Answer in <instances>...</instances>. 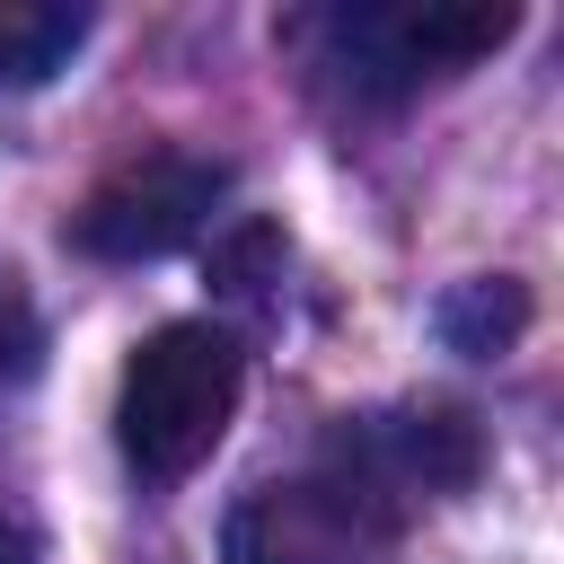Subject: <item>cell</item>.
<instances>
[{
    "label": "cell",
    "instance_id": "cell-3",
    "mask_svg": "<svg viewBox=\"0 0 564 564\" xmlns=\"http://www.w3.org/2000/svg\"><path fill=\"white\" fill-rule=\"evenodd\" d=\"M485 467V432L458 405H379V414H344L326 432L317 476H335L344 494H361L379 520L405 529L414 502H449L467 494Z\"/></svg>",
    "mask_w": 564,
    "mask_h": 564
},
{
    "label": "cell",
    "instance_id": "cell-5",
    "mask_svg": "<svg viewBox=\"0 0 564 564\" xmlns=\"http://www.w3.org/2000/svg\"><path fill=\"white\" fill-rule=\"evenodd\" d=\"M229 564H397V520H379L335 476L256 485L229 511Z\"/></svg>",
    "mask_w": 564,
    "mask_h": 564
},
{
    "label": "cell",
    "instance_id": "cell-9",
    "mask_svg": "<svg viewBox=\"0 0 564 564\" xmlns=\"http://www.w3.org/2000/svg\"><path fill=\"white\" fill-rule=\"evenodd\" d=\"M0 564H35V538L18 520H0Z\"/></svg>",
    "mask_w": 564,
    "mask_h": 564
},
{
    "label": "cell",
    "instance_id": "cell-8",
    "mask_svg": "<svg viewBox=\"0 0 564 564\" xmlns=\"http://www.w3.org/2000/svg\"><path fill=\"white\" fill-rule=\"evenodd\" d=\"M35 308H26V282H18V264H0V370L9 379H26L35 370Z\"/></svg>",
    "mask_w": 564,
    "mask_h": 564
},
{
    "label": "cell",
    "instance_id": "cell-6",
    "mask_svg": "<svg viewBox=\"0 0 564 564\" xmlns=\"http://www.w3.org/2000/svg\"><path fill=\"white\" fill-rule=\"evenodd\" d=\"M88 44V0H0V88H44Z\"/></svg>",
    "mask_w": 564,
    "mask_h": 564
},
{
    "label": "cell",
    "instance_id": "cell-1",
    "mask_svg": "<svg viewBox=\"0 0 564 564\" xmlns=\"http://www.w3.org/2000/svg\"><path fill=\"white\" fill-rule=\"evenodd\" d=\"M520 26L511 0H352V9H308L282 26V44L326 70L352 106H397L423 79H449L485 62Z\"/></svg>",
    "mask_w": 564,
    "mask_h": 564
},
{
    "label": "cell",
    "instance_id": "cell-4",
    "mask_svg": "<svg viewBox=\"0 0 564 564\" xmlns=\"http://www.w3.org/2000/svg\"><path fill=\"white\" fill-rule=\"evenodd\" d=\"M220 194H229L220 159H203V150H132L123 167H106L70 203L62 238L79 256H97V264H150V256H176L220 212Z\"/></svg>",
    "mask_w": 564,
    "mask_h": 564
},
{
    "label": "cell",
    "instance_id": "cell-7",
    "mask_svg": "<svg viewBox=\"0 0 564 564\" xmlns=\"http://www.w3.org/2000/svg\"><path fill=\"white\" fill-rule=\"evenodd\" d=\"M520 326H529V291H520L511 273L458 282V291L441 300V335H449V352H502Z\"/></svg>",
    "mask_w": 564,
    "mask_h": 564
},
{
    "label": "cell",
    "instance_id": "cell-2",
    "mask_svg": "<svg viewBox=\"0 0 564 564\" xmlns=\"http://www.w3.org/2000/svg\"><path fill=\"white\" fill-rule=\"evenodd\" d=\"M238 335L229 326H203V317H176L159 335H141V352L123 361V388H115V449L141 485H185L229 414H238Z\"/></svg>",
    "mask_w": 564,
    "mask_h": 564
}]
</instances>
